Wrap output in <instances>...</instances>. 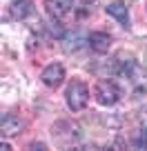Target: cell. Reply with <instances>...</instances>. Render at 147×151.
I'll return each mask as SVG.
<instances>
[{
  "label": "cell",
  "instance_id": "5",
  "mask_svg": "<svg viewBox=\"0 0 147 151\" xmlns=\"http://www.w3.org/2000/svg\"><path fill=\"white\" fill-rule=\"evenodd\" d=\"M109 45H112L109 33H105V31H94V33H89V47L94 49L96 53H107V51H109Z\"/></svg>",
  "mask_w": 147,
  "mask_h": 151
},
{
  "label": "cell",
  "instance_id": "9",
  "mask_svg": "<svg viewBox=\"0 0 147 151\" xmlns=\"http://www.w3.org/2000/svg\"><path fill=\"white\" fill-rule=\"evenodd\" d=\"M47 29H49V33H51L54 38H62V36H65V27H62V24L58 22V18H56V16H51V20H49Z\"/></svg>",
  "mask_w": 147,
  "mask_h": 151
},
{
  "label": "cell",
  "instance_id": "1",
  "mask_svg": "<svg viewBox=\"0 0 147 151\" xmlns=\"http://www.w3.org/2000/svg\"><path fill=\"white\" fill-rule=\"evenodd\" d=\"M65 100H67V107H69L71 111H80V109H85L87 100H89V89H87V85L80 82V80H71L69 87H67Z\"/></svg>",
  "mask_w": 147,
  "mask_h": 151
},
{
  "label": "cell",
  "instance_id": "2",
  "mask_svg": "<svg viewBox=\"0 0 147 151\" xmlns=\"http://www.w3.org/2000/svg\"><path fill=\"white\" fill-rule=\"evenodd\" d=\"M118 98H120V89L112 80H100L98 85H96V100H98L103 107H112V104H116Z\"/></svg>",
  "mask_w": 147,
  "mask_h": 151
},
{
  "label": "cell",
  "instance_id": "8",
  "mask_svg": "<svg viewBox=\"0 0 147 151\" xmlns=\"http://www.w3.org/2000/svg\"><path fill=\"white\" fill-rule=\"evenodd\" d=\"M9 11H11V18L14 20H25L31 14V0H14Z\"/></svg>",
  "mask_w": 147,
  "mask_h": 151
},
{
  "label": "cell",
  "instance_id": "6",
  "mask_svg": "<svg viewBox=\"0 0 147 151\" xmlns=\"http://www.w3.org/2000/svg\"><path fill=\"white\" fill-rule=\"evenodd\" d=\"M20 129H22V124H20V120L16 118V116H11V113H5V116H2V122H0V133H2V138L16 136Z\"/></svg>",
  "mask_w": 147,
  "mask_h": 151
},
{
  "label": "cell",
  "instance_id": "10",
  "mask_svg": "<svg viewBox=\"0 0 147 151\" xmlns=\"http://www.w3.org/2000/svg\"><path fill=\"white\" fill-rule=\"evenodd\" d=\"M31 149H38L40 151V149H45V145H43V142H36V145H31Z\"/></svg>",
  "mask_w": 147,
  "mask_h": 151
},
{
  "label": "cell",
  "instance_id": "11",
  "mask_svg": "<svg viewBox=\"0 0 147 151\" xmlns=\"http://www.w3.org/2000/svg\"><path fill=\"white\" fill-rule=\"evenodd\" d=\"M83 5H91V2H96V0H80Z\"/></svg>",
  "mask_w": 147,
  "mask_h": 151
},
{
  "label": "cell",
  "instance_id": "7",
  "mask_svg": "<svg viewBox=\"0 0 147 151\" xmlns=\"http://www.w3.org/2000/svg\"><path fill=\"white\" fill-rule=\"evenodd\" d=\"M107 14H109V16H114V18L118 20L123 27H129V14H127V7H125V2H120V0L112 2V5L107 7Z\"/></svg>",
  "mask_w": 147,
  "mask_h": 151
},
{
  "label": "cell",
  "instance_id": "3",
  "mask_svg": "<svg viewBox=\"0 0 147 151\" xmlns=\"http://www.w3.org/2000/svg\"><path fill=\"white\" fill-rule=\"evenodd\" d=\"M43 82L47 87H51V89H56V87H60L62 85V80H65V69H62V65H58V62H54V65H49V67H45V71H43Z\"/></svg>",
  "mask_w": 147,
  "mask_h": 151
},
{
  "label": "cell",
  "instance_id": "4",
  "mask_svg": "<svg viewBox=\"0 0 147 151\" xmlns=\"http://www.w3.org/2000/svg\"><path fill=\"white\" fill-rule=\"evenodd\" d=\"M45 7H47L49 16L62 18L74 9V0H45Z\"/></svg>",
  "mask_w": 147,
  "mask_h": 151
}]
</instances>
